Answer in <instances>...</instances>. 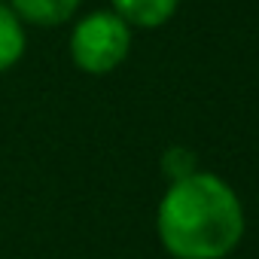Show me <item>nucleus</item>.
Masks as SVG:
<instances>
[{"mask_svg": "<svg viewBox=\"0 0 259 259\" xmlns=\"http://www.w3.org/2000/svg\"><path fill=\"white\" fill-rule=\"evenodd\" d=\"M10 10L19 16V22L55 28L73 19V13L79 10V0H13Z\"/></svg>", "mask_w": 259, "mask_h": 259, "instance_id": "obj_4", "label": "nucleus"}, {"mask_svg": "<svg viewBox=\"0 0 259 259\" xmlns=\"http://www.w3.org/2000/svg\"><path fill=\"white\" fill-rule=\"evenodd\" d=\"M113 13L135 28H159L165 22H171V16L177 13L180 0H110Z\"/></svg>", "mask_w": 259, "mask_h": 259, "instance_id": "obj_3", "label": "nucleus"}, {"mask_svg": "<svg viewBox=\"0 0 259 259\" xmlns=\"http://www.w3.org/2000/svg\"><path fill=\"white\" fill-rule=\"evenodd\" d=\"M132 49V25H125L113 10H95L76 22L70 34V58L85 73L116 70Z\"/></svg>", "mask_w": 259, "mask_h": 259, "instance_id": "obj_2", "label": "nucleus"}, {"mask_svg": "<svg viewBox=\"0 0 259 259\" xmlns=\"http://www.w3.org/2000/svg\"><path fill=\"white\" fill-rule=\"evenodd\" d=\"M22 52H25V28L7 4H0V73L19 64Z\"/></svg>", "mask_w": 259, "mask_h": 259, "instance_id": "obj_5", "label": "nucleus"}, {"mask_svg": "<svg viewBox=\"0 0 259 259\" xmlns=\"http://www.w3.org/2000/svg\"><path fill=\"white\" fill-rule=\"evenodd\" d=\"M0 4H4V0H0Z\"/></svg>", "mask_w": 259, "mask_h": 259, "instance_id": "obj_7", "label": "nucleus"}, {"mask_svg": "<svg viewBox=\"0 0 259 259\" xmlns=\"http://www.w3.org/2000/svg\"><path fill=\"white\" fill-rule=\"evenodd\" d=\"M195 171H198V159L189 147H168L162 153V174L171 183H180V180L192 177Z\"/></svg>", "mask_w": 259, "mask_h": 259, "instance_id": "obj_6", "label": "nucleus"}, {"mask_svg": "<svg viewBox=\"0 0 259 259\" xmlns=\"http://www.w3.org/2000/svg\"><path fill=\"white\" fill-rule=\"evenodd\" d=\"M156 229L174 259H226L244 238V207L226 180L195 171L168 186Z\"/></svg>", "mask_w": 259, "mask_h": 259, "instance_id": "obj_1", "label": "nucleus"}]
</instances>
